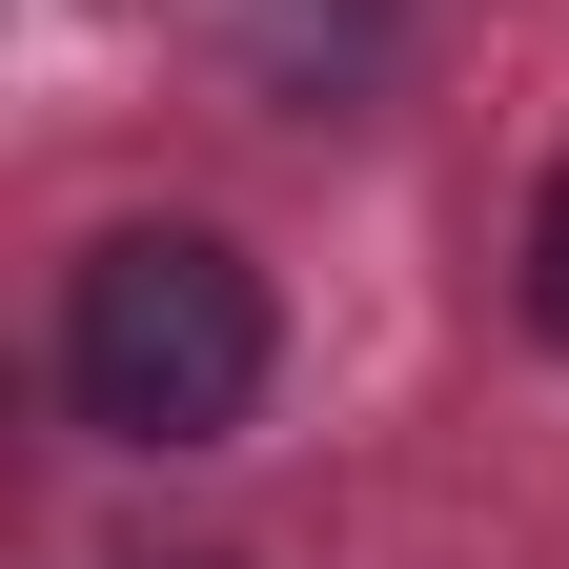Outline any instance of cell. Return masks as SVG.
Here are the masks:
<instances>
[{"label": "cell", "instance_id": "6da1fadb", "mask_svg": "<svg viewBox=\"0 0 569 569\" xmlns=\"http://www.w3.org/2000/svg\"><path fill=\"white\" fill-rule=\"evenodd\" d=\"M264 367H284V306H264V264L224 224H102L61 264V407L102 448H142V468L224 448L264 407Z\"/></svg>", "mask_w": 569, "mask_h": 569}, {"label": "cell", "instance_id": "7a4b0ae2", "mask_svg": "<svg viewBox=\"0 0 569 569\" xmlns=\"http://www.w3.org/2000/svg\"><path fill=\"white\" fill-rule=\"evenodd\" d=\"M529 326H549V346H569V163H549V183H529Z\"/></svg>", "mask_w": 569, "mask_h": 569}, {"label": "cell", "instance_id": "3957f363", "mask_svg": "<svg viewBox=\"0 0 569 569\" xmlns=\"http://www.w3.org/2000/svg\"><path fill=\"white\" fill-rule=\"evenodd\" d=\"M183 569H203V549H183Z\"/></svg>", "mask_w": 569, "mask_h": 569}]
</instances>
